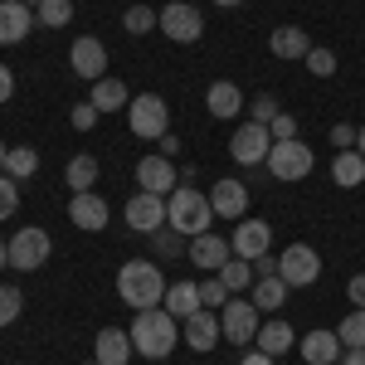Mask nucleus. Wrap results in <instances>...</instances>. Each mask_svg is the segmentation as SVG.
Wrapping results in <instances>:
<instances>
[{
	"label": "nucleus",
	"mask_w": 365,
	"mask_h": 365,
	"mask_svg": "<svg viewBox=\"0 0 365 365\" xmlns=\"http://www.w3.org/2000/svg\"><path fill=\"white\" fill-rule=\"evenodd\" d=\"M175 341H180V322H175L166 307L137 312V322H132V346H137V356H146V361H166L170 351H175Z\"/></svg>",
	"instance_id": "f257e3e1"
},
{
	"label": "nucleus",
	"mask_w": 365,
	"mask_h": 365,
	"mask_svg": "<svg viewBox=\"0 0 365 365\" xmlns=\"http://www.w3.org/2000/svg\"><path fill=\"white\" fill-rule=\"evenodd\" d=\"M117 297L127 302V307H161L166 302V278H161V268L156 263H141V258H132V263H122L117 268Z\"/></svg>",
	"instance_id": "f03ea898"
},
{
	"label": "nucleus",
	"mask_w": 365,
	"mask_h": 365,
	"mask_svg": "<svg viewBox=\"0 0 365 365\" xmlns=\"http://www.w3.org/2000/svg\"><path fill=\"white\" fill-rule=\"evenodd\" d=\"M210 220H215V205L205 190L195 185H175L166 195V225L180 229L185 239H195V234H210Z\"/></svg>",
	"instance_id": "7ed1b4c3"
},
{
	"label": "nucleus",
	"mask_w": 365,
	"mask_h": 365,
	"mask_svg": "<svg viewBox=\"0 0 365 365\" xmlns=\"http://www.w3.org/2000/svg\"><path fill=\"white\" fill-rule=\"evenodd\" d=\"M268 175L273 180H282V185H292V180H307L312 166H317V156H312V146L302 137H292V141H273V151H268Z\"/></svg>",
	"instance_id": "20e7f679"
},
{
	"label": "nucleus",
	"mask_w": 365,
	"mask_h": 365,
	"mask_svg": "<svg viewBox=\"0 0 365 365\" xmlns=\"http://www.w3.org/2000/svg\"><path fill=\"white\" fill-rule=\"evenodd\" d=\"M127 122H132V137H141V141H161L170 132V113L156 93H137L127 103Z\"/></svg>",
	"instance_id": "39448f33"
},
{
	"label": "nucleus",
	"mask_w": 365,
	"mask_h": 365,
	"mask_svg": "<svg viewBox=\"0 0 365 365\" xmlns=\"http://www.w3.org/2000/svg\"><path fill=\"white\" fill-rule=\"evenodd\" d=\"M5 249H10V268H15V273H34V268L49 263L54 244H49V234L39 225H29V229H15V239H10Z\"/></svg>",
	"instance_id": "423d86ee"
},
{
	"label": "nucleus",
	"mask_w": 365,
	"mask_h": 365,
	"mask_svg": "<svg viewBox=\"0 0 365 365\" xmlns=\"http://www.w3.org/2000/svg\"><path fill=\"white\" fill-rule=\"evenodd\" d=\"M220 327H225V341H234V346H244L249 351V341L258 336V307H253V297H244V292H234L225 307H220Z\"/></svg>",
	"instance_id": "0eeeda50"
},
{
	"label": "nucleus",
	"mask_w": 365,
	"mask_h": 365,
	"mask_svg": "<svg viewBox=\"0 0 365 365\" xmlns=\"http://www.w3.org/2000/svg\"><path fill=\"white\" fill-rule=\"evenodd\" d=\"M278 278L287 282V287H312V282L322 278L317 249H312V244H287V249L278 253Z\"/></svg>",
	"instance_id": "6e6552de"
},
{
	"label": "nucleus",
	"mask_w": 365,
	"mask_h": 365,
	"mask_svg": "<svg viewBox=\"0 0 365 365\" xmlns=\"http://www.w3.org/2000/svg\"><path fill=\"white\" fill-rule=\"evenodd\" d=\"M161 34H166L170 44H195L200 34H205V20H200L195 5H185V0H170L166 10H161Z\"/></svg>",
	"instance_id": "1a4fd4ad"
},
{
	"label": "nucleus",
	"mask_w": 365,
	"mask_h": 365,
	"mask_svg": "<svg viewBox=\"0 0 365 365\" xmlns=\"http://www.w3.org/2000/svg\"><path fill=\"white\" fill-rule=\"evenodd\" d=\"M268 151H273V132H268L263 122H244V127L234 132V141H229V156H234L239 166H263Z\"/></svg>",
	"instance_id": "9d476101"
},
{
	"label": "nucleus",
	"mask_w": 365,
	"mask_h": 365,
	"mask_svg": "<svg viewBox=\"0 0 365 365\" xmlns=\"http://www.w3.org/2000/svg\"><path fill=\"white\" fill-rule=\"evenodd\" d=\"M68 63H73V73H78V78H88V83L108 78V49H103V39H93V34H78V39H73Z\"/></svg>",
	"instance_id": "9b49d317"
},
{
	"label": "nucleus",
	"mask_w": 365,
	"mask_h": 365,
	"mask_svg": "<svg viewBox=\"0 0 365 365\" xmlns=\"http://www.w3.org/2000/svg\"><path fill=\"white\" fill-rule=\"evenodd\" d=\"M210 205H215V220H244L249 215V185L225 175V180L210 185Z\"/></svg>",
	"instance_id": "f8f14e48"
},
{
	"label": "nucleus",
	"mask_w": 365,
	"mask_h": 365,
	"mask_svg": "<svg viewBox=\"0 0 365 365\" xmlns=\"http://www.w3.org/2000/svg\"><path fill=\"white\" fill-rule=\"evenodd\" d=\"M127 225L137 229V234H156V229L166 225V195L137 190V195L127 200Z\"/></svg>",
	"instance_id": "ddd939ff"
},
{
	"label": "nucleus",
	"mask_w": 365,
	"mask_h": 365,
	"mask_svg": "<svg viewBox=\"0 0 365 365\" xmlns=\"http://www.w3.org/2000/svg\"><path fill=\"white\" fill-rule=\"evenodd\" d=\"M180 336H185L190 351H215V346L225 341V327H220V317H215L210 307H200L195 317H185V322H180Z\"/></svg>",
	"instance_id": "4468645a"
},
{
	"label": "nucleus",
	"mask_w": 365,
	"mask_h": 365,
	"mask_svg": "<svg viewBox=\"0 0 365 365\" xmlns=\"http://www.w3.org/2000/svg\"><path fill=\"white\" fill-rule=\"evenodd\" d=\"M229 249L239 253V258H249V263H258L263 253L273 249V229L263 225V220H244V225H234V239H229Z\"/></svg>",
	"instance_id": "2eb2a0df"
},
{
	"label": "nucleus",
	"mask_w": 365,
	"mask_h": 365,
	"mask_svg": "<svg viewBox=\"0 0 365 365\" xmlns=\"http://www.w3.org/2000/svg\"><path fill=\"white\" fill-rule=\"evenodd\" d=\"M68 220L78 229H88V234H98V229H108V220H113V210H108V200L93 195V190H78V195L68 200Z\"/></svg>",
	"instance_id": "dca6fc26"
},
{
	"label": "nucleus",
	"mask_w": 365,
	"mask_h": 365,
	"mask_svg": "<svg viewBox=\"0 0 365 365\" xmlns=\"http://www.w3.org/2000/svg\"><path fill=\"white\" fill-rule=\"evenodd\" d=\"M175 180H180V175H175V166H170V156H161V151H151V156H141V161H137V185H141V190H151V195H170Z\"/></svg>",
	"instance_id": "f3484780"
},
{
	"label": "nucleus",
	"mask_w": 365,
	"mask_h": 365,
	"mask_svg": "<svg viewBox=\"0 0 365 365\" xmlns=\"http://www.w3.org/2000/svg\"><path fill=\"white\" fill-rule=\"evenodd\" d=\"M132 331H122V327H103L98 341H93V361L98 365H127L132 361Z\"/></svg>",
	"instance_id": "a211bd4d"
},
{
	"label": "nucleus",
	"mask_w": 365,
	"mask_h": 365,
	"mask_svg": "<svg viewBox=\"0 0 365 365\" xmlns=\"http://www.w3.org/2000/svg\"><path fill=\"white\" fill-rule=\"evenodd\" d=\"M34 29V10L25 0H0V44H25Z\"/></svg>",
	"instance_id": "6ab92c4d"
},
{
	"label": "nucleus",
	"mask_w": 365,
	"mask_h": 365,
	"mask_svg": "<svg viewBox=\"0 0 365 365\" xmlns=\"http://www.w3.org/2000/svg\"><path fill=\"white\" fill-rule=\"evenodd\" d=\"M297 351H302L307 365H336L341 356H346V346H341L336 331H307V336H297Z\"/></svg>",
	"instance_id": "aec40b11"
},
{
	"label": "nucleus",
	"mask_w": 365,
	"mask_h": 365,
	"mask_svg": "<svg viewBox=\"0 0 365 365\" xmlns=\"http://www.w3.org/2000/svg\"><path fill=\"white\" fill-rule=\"evenodd\" d=\"M229 258H234V249H229V239H220V234H195L190 239V263L205 268V273H220Z\"/></svg>",
	"instance_id": "412c9836"
},
{
	"label": "nucleus",
	"mask_w": 365,
	"mask_h": 365,
	"mask_svg": "<svg viewBox=\"0 0 365 365\" xmlns=\"http://www.w3.org/2000/svg\"><path fill=\"white\" fill-rule=\"evenodd\" d=\"M253 346H258L263 356H273V361H278V356H287V351L297 346V331H292V322H263V327H258V336H253Z\"/></svg>",
	"instance_id": "4be33fe9"
},
{
	"label": "nucleus",
	"mask_w": 365,
	"mask_h": 365,
	"mask_svg": "<svg viewBox=\"0 0 365 365\" xmlns=\"http://www.w3.org/2000/svg\"><path fill=\"white\" fill-rule=\"evenodd\" d=\"M268 49H273L278 58H307L312 39H307V29H297V25H278L273 34H268Z\"/></svg>",
	"instance_id": "5701e85b"
},
{
	"label": "nucleus",
	"mask_w": 365,
	"mask_h": 365,
	"mask_svg": "<svg viewBox=\"0 0 365 365\" xmlns=\"http://www.w3.org/2000/svg\"><path fill=\"white\" fill-rule=\"evenodd\" d=\"M205 108H210V117L229 122V117L244 113V93H239V83H210V93H205Z\"/></svg>",
	"instance_id": "b1692460"
},
{
	"label": "nucleus",
	"mask_w": 365,
	"mask_h": 365,
	"mask_svg": "<svg viewBox=\"0 0 365 365\" xmlns=\"http://www.w3.org/2000/svg\"><path fill=\"white\" fill-rule=\"evenodd\" d=\"M161 307L175 317V322H185V317H195L205 302H200V282H170L166 287V302Z\"/></svg>",
	"instance_id": "393cba45"
},
{
	"label": "nucleus",
	"mask_w": 365,
	"mask_h": 365,
	"mask_svg": "<svg viewBox=\"0 0 365 365\" xmlns=\"http://www.w3.org/2000/svg\"><path fill=\"white\" fill-rule=\"evenodd\" d=\"M88 103H93L98 113H127V103H132V98H127V83H122V78H98Z\"/></svg>",
	"instance_id": "a878e982"
},
{
	"label": "nucleus",
	"mask_w": 365,
	"mask_h": 365,
	"mask_svg": "<svg viewBox=\"0 0 365 365\" xmlns=\"http://www.w3.org/2000/svg\"><path fill=\"white\" fill-rule=\"evenodd\" d=\"M331 180L346 185V190L365 185V156L356 151V146H351V151H336V161H331Z\"/></svg>",
	"instance_id": "bb28decb"
},
{
	"label": "nucleus",
	"mask_w": 365,
	"mask_h": 365,
	"mask_svg": "<svg viewBox=\"0 0 365 365\" xmlns=\"http://www.w3.org/2000/svg\"><path fill=\"white\" fill-rule=\"evenodd\" d=\"M287 292H292V287H287V282H282L278 273H268V278H258V282H253V292H249V297H253V307H258V312H278L282 302H287Z\"/></svg>",
	"instance_id": "cd10ccee"
},
{
	"label": "nucleus",
	"mask_w": 365,
	"mask_h": 365,
	"mask_svg": "<svg viewBox=\"0 0 365 365\" xmlns=\"http://www.w3.org/2000/svg\"><path fill=\"white\" fill-rule=\"evenodd\" d=\"M63 180L73 185V195H78V190H93V185H98V161H93L88 151H78V156L68 161V170H63Z\"/></svg>",
	"instance_id": "c85d7f7f"
},
{
	"label": "nucleus",
	"mask_w": 365,
	"mask_h": 365,
	"mask_svg": "<svg viewBox=\"0 0 365 365\" xmlns=\"http://www.w3.org/2000/svg\"><path fill=\"white\" fill-rule=\"evenodd\" d=\"M39 170V151L34 146H10V156H5V175L10 180H29Z\"/></svg>",
	"instance_id": "c756f323"
},
{
	"label": "nucleus",
	"mask_w": 365,
	"mask_h": 365,
	"mask_svg": "<svg viewBox=\"0 0 365 365\" xmlns=\"http://www.w3.org/2000/svg\"><path fill=\"white\" fill-rule=\"evenodd\" d=\"M68 20H73V0H39V5H34V25L63 29Z\"/></svg>",
	"instance_id": "7c9ffc66"
},
{
	"label": "nucleus",
	"mask_w": 365,
	"mask_h": 365,
	"mask_svg": "<svg viewBox=\"0 0 365 365\" xmlns=\"http://www.w3.org/2000/svg\"><path fill=\"white\" fill-rule=\"evenodd\" d=\"M220 282H225L229 292H249V287H253V263L234 253V258H229L225 268H220Z\"/></svg>",
	"instance_id": "2f4dec72"
},
{
	"label": "nucleus",
	"mask_w": 365,
	"mask_h": 365,
	"mask_svg": "<svg viewBox=\"0 0 365 365\" xmlns=\"http://www.w3.org/2000/svg\"><path fill=\"white\" fill-rule=\"evenodd\" d=\"M336 336H341V346H346V351H365V307H356L346 322H341Z\"/></svg>",
	"instance_id": "473e14b6"
},
{
	"label": "nucleus",
	"mask_w": 365,
	"mask_h": 365,
	"mask_svg": "<svg viewBox=\"0 0 365 365\" xmlns=\"http://www.w3.org/2000/svg\"><path fill=\"white\" fill-rule=\"evenodd\" d=\"M156 25H161V10H151V5H132V10L122 15V29H127V34H151Z\"/></svg>",
	"instance_id": "72a5a7b5"
},
{
	"label": "nucleus",
	"mask_w": 365,
	"mask_h": 365,
	"mask_svg": "<svg viewBox=\"0 0 365 365\" xmlns=\"http://www.w3.org/2000/svg\"><path fill=\"white\" fill-rule=\"evenodd\" d=\"M151 244H156V253H166V258H175V253H190L185 234H180V229H170V225L156 229V234H151Z\"/></svg>",
	"instance_id": "f704fd0d"
},
{
	"label": "nucleus",
	"mask_w": 365,
	"mask_h": 365,
	"mask_svg": "<svg viewBox=\"0 0 365 365\" xmlns=\"http://www.w3.org/2000/svg\"><path fill=\"white\" fill-rule=\"evenodd\" d=\"M229 297H234V292H229L225 282H220V273H210V278L200 282V302H205V307H210V312H215V307H225Z\"/></svg>",
	"instance_id": "c9c22d12"
},
{
	"label": "nucleus",
	"mask_w": 365,
	"mask_h": 365,
	"mask_svg": "<svg viewBox=\"0 0 365 365\" xmlns=\"http://www.w3.org/2000/svg\"><path fill=\"white\" fill-rule=\"evenodd\" d=\"M25 307V297H20V287H10V282H0V327H10L15 317Z\"/></svg>",
	"instance_id": "e433bc0d"
},
{
	"label": "nucleus",
	"mask_w": 365,
	"mask_h": 365,
	"mask_svg": "<svg viewBox=\"0 0 365 365\" xmlns=\"http://www.w3.org/2000/svg\"><path fill=\"white\" fill-rule=\"evenodd\" d=\"M20 210V180H10L5 170H0V220H10Z\"/></svg>",
	"instance_id": "4c0bfd02"
},
{
	"label": "nucleus",
	"mask_w": 365,
	"mask_h": 365,
	"mask_svg": "<svg viewBox=\"0 0 365 365\" xmlns=\"http://www.w3.org/2000/svg\"><path fill=\"white\" fill-rule=\"evenodd\" d=\"M302 63H307L317 78H331V73H336V54H331V49H317V44H312V54L302 58Z\"/></svg>",
	"instance_id": "58836bf2"
},
{
	"label": "nucleus",
	"mask_w": 365,
	"mask_h": 365,
	"mask_svg": "<svg viewBox=\"0 0 365 365\" xmlns=\"http://www.w3.org/2000/svg\"><path fill=\"white\" fill-rule=\"evenodd\" d=\"M98 108H93V103H73V113H68V122H73V132H93V127H98Z\"/></svg>",
	"instance_id": "ea45409f"
},
{
	"label": "nucleus",
	"mask_w": 365,
	"mask_h": 365,
	"mask_svg": "<svg viewBox=\"0 0 365 365\" xmlns=\"http://www.w3.org/2000/svg\"><path fill=\"white\" fill-rule=\"evenodd\" d=\"M278 113H282V108H278V98H268V93H263V98H253V108H249V122H263V127H268V122H273Z\"/></svg>",
	"instance_id": "a19ab883"
},
{
	"label": "nucleus",
	"mask_w": 365,
	"mask_h": 365,
	"mask_svg": "<svg viewBox=\"0 0 365 365\" xmlns=\"http://www.w3.org/2000/svg\"><path fill=\"white\" fill-rule=\"evenodd\" d=\"M268 132H273V141H292V137H297V117L282 108V113L273 117V122H268Z\"/></svg>",
	"instance_id": "79ce46f5"
},
{
	"label": "nucleus",
	"mask_w": 365,
	"mask_h": 365,
	"mask_svg": "<svg viewBox=\"0 0 365 365\" xmlns=\"http://www.w3.org/2000/svg\"><path fill=\"white\" fill-rule=\"evenodd\" d=\"M356 132H361V127H346V122H341V127H331V146L351 151V146H356Z\"/></svg>",
	"instance_id": "37998d69"
},
{
	"label": "nucleus",
	"mask_w": 365,
	"mask_h": 365,
	"mask_svg": "<svg viewBox=\"0 0 365 365\" xmlns=\"http://www.w3.org/2000/svg\"><path fill=\"white\" fill-rule=\"evenodd\" d=\"M346 297H351L356 307H365V273H356V278L346 282Z\"/></svg>",
	"instance_id": "c03bdc74"
},
{
	"label": "nucleus",
	"mask_w": 365,
	"mask_h": 365,
	"mask_svg": "<svg viewBox=\"0 0 365 365\" xmlns=\"http://www.w3.org/2000/svg\"><path fill=\"white\" fill-rule=\"evenodd\" d=\"M10 98H15V73L0 63V103H10Z\"/></svg>",
	"instance_id": "a18cd8bd"
},
{
	"label": "nucleus",
	"mask_w": 365,
	"mask_h": 365,
	"mask_svg": "<svg viewBox=\"0 0 365 365\" xmlns=\"http://www.w3.org/2000/svg\"><path fill=\"white\" fill-rule=\"evenodd\" d=\"M239 365H273V356H263L258 346H249V351H244V361H239Z\"/></svg>",
	"instance_id": "49530a36"
},
{
	"label": "nucleus",
	"mask_w": 365,
	"mask_h": 365,
	"mask_svg": "<svg viewBox=\"0 0 365 365\" xmlns=\"http://www.w3.org/2000/svg\"><path fill=\"white\" fill-rule=\"evenodd\" d=\"M156 146H161V156H170V161H175V151H180V141H175V132H166V137L156 141Z\"/></svg>",
	"instance_id": "de8ad7c7"
},
{
	"label": "nucleus",
	"mask_w": 365,
	"mask_h": 365,
	"mask_svg": "<svg viewBox=\"0 0 365 365\" xmlns=\"http://www.w3.org/2000/svg\"><path fill=\"white\" fill-rule=\"evenodd\" d=\"M341 365H365V351H346V356H341Z\"/></svg>",
	"instance_id": "09e8293b"
},
{
	"label": "nucleus",
	"mask_w": 365,
	"mask_h": 365,
	"mask_svg": "<svg viewBox=\"0 0 365 365\" xmlns=\"http://www.w3.org/2000/svg\"><path fill=\"white\" fill-rule=\"evenodd\" d=\"M0 268H10V249H5V239H0Z\"/></svg>",
	"instance_id": "8fccbe9b"
},
{
	"label": "nucleus",
	"mask_w": 365,
	"mask_h": 365,
	"mask_svg": "<svg viewBox=\"0 0 365 365\" xmlns=\"http://www.w3.org/2000/svg\"><path fill=\"white\" fill-rule=\"evenodd\" d=\"M356 151H361V156H365V127H361V132H356Z\"/></svg>",
	"instance_id": "3c124183"
},
{
	"label": "nucleus",
	"mask_w": 365,
	"mask_h": 365,
	"mask_svg": "<svg viewBox=\"0 0 365 365\" xmlns=\"http://www.w3.org/2000/svg\"><path fill=\"white\" fill-rule=\"evenodd\" d=\"M5 156H10V146H5V141H0V170H5Z\"/></svg>",
	"instance_id": "603ef678"
},
{
	"label": "nucleus",
	"mask_w": 365,
	"mask_h": 365,
	"mask_svg": "<svg viewBox=\"0 0 365 365\" xmlns=\"http://www.w3.org/2000/svg\"><path fill=\"white\" fill-rule=\"evenodd\" d=\"M215 5H225V10H234V5H244V0H215Z\"/></svg>",
	"instance_id": "864d4df0"
},
{
	"label": "nucleus",
	"mask_w": 365,
	"mask_h": 365,
	"mask_svg": "<svg viewBox=\"0 0 365 365\" xmlns=\"http://www.w3.org/2000/svg\"><path fill=\"white\" fill-rule=\"evenodd\" d=\"M25 5H29V10H34V5H39V0H25Z\"/></svg>",
	"instance_id": "5fc2aeb1"
},
{
	"label": "nucleus",
	"mask_w": 365,
	"mask_h": 365,
	"mask_svg": "<svg viewBox=\"0 0 365 365\" xmlns=\"http://www.w3.org/2000/svg\"><path fill=\"white\" fill-rule=\"evenodd\" d=\"M88 365H98V361H88Z\"/></svg>",
	"instance_id": "6e6d98bb"
}]
</instances>
